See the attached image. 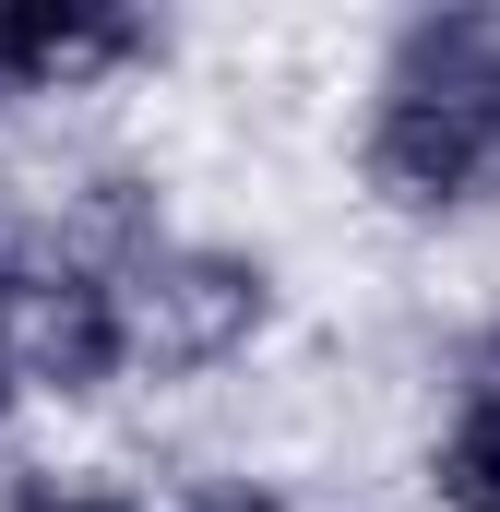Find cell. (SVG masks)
<instances>
[{"label": "cell", "mask_w": 500, "mask_h": 512, "mask_svg": "<svg viewBox=\"0 0 500 512\" xmlns=\"http://www.w3.org/2000/svg\"><path fill=\"white\" fill-rule=\"evenodd\" d=\"M429 489H441V512H500V322L453 370V417L429 441Z\"/></svg>", "instance_id": "5b68a950"}, {"label": "cell", "mask_w": 500, "mask_h": 512, "mask_svg": "<svg viewBox=\"0 0 500 512\" xmlns=\"http://www.w3.org/2000/svg\"><path fill=\"white\" fill-rule=\"evenodd\" d=\"M358 179L417 227L477 215L500 191V12H417L381 48Z\"/></svg>", "instance_id": "6da1fadb"}, {"label": "cell", "mask_w": 500, "mask_h": 512, "mask_svg": "<svg viewBox=\"0 0 500 512\" xmlns=\"http://www.w3.org/2000/svg\"><path fill=\"white\" fill-rule=\"evenodd\" d=\"M155 60V12L131 0H0V96H96Z\"/></svg>", "instance_id": "277c9868"}, {"label": "cell", "mask_w": 500, "mask_h": 512, "mask_svg": "<svg viewBox=\"0 0 500 512\" xmlns=\"http://www.w3.org/2000/svg\"><path fill=\"white\" fill-rule=\"evenodd\" d=\"M0 108H12V96H0Z\"/></svg>", "instance_id": "9c48e42d"}, {"label": "cell", "mask_w": 500, "mask_h": 512, "mask_svg": "<svg viewBox=\"0 0 500 512\" xmlns=\"http://www.w3.org/2000/svg\"><path fill=\"white\" fill-rule=\"evenodd\" d=\"M120 322H131V370L203 382V370H239L274 334V274L227 239H155L120 274Z\"/></svg>", "instance_id": "7a4b0ae2"}, {"label": "cell", "mask_w": 500, "mask_h": 512, "mask_svg": "<svg viewBox=\"0 0 500 512\" xmlns=\"http://www.w3.org/2000/svg\"><path fill=\"white\" fill-rule=\"evenodd\" d=\"M0 512H155V501H131V489H108V477H12Z\"/></svg>", "instance_id": "8992f818"}, {"label": "cell", "mask_w": 500, "mask_h": 512, "mask_svg": "<svg viewBox=\"0 0 500 512\" xmlns=\"http://www.w3.org/2000/svg\"><path fill=\"white\" fill-rule=\"evenodd\" d=\"M12 382L48 405H96L131 382V322H120V274L84 251L12 274Z\"/></svg>", "instance_id": "3957f363"}, {"label": "cell", "mask_w": 500, "mask_h": 512, "mask_svg": "<svg viewBox=\"0 0 500 512\" xmlns=\"http://www.w3.org/2000/svg\"><path fill=\"white\" fill-rule=\"evenodd\" d=\"M191 512H298V501H274V489H203Z\"/></svg>", "instance_id": "52a82bcc"}, {"label": "cell", "mask_w": 500, "mask_h": 512, "mask_svg": "<svg viewBox=\"0 0 500 512\" xmlns=\"http://www.w3.org/2000/svg\"><path fill=\"white\" fill-rule=\"evenodd\" d=\"M12 393L24 382H12V274H0V417H12Z\"/></svg>", "instance_id": "ba28073f"}]
</instances>
